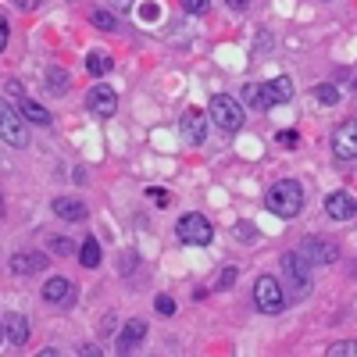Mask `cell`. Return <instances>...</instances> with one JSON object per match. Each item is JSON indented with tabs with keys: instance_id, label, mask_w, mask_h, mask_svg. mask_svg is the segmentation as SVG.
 <instances>
[{
	"instance_id": "cell-1",
	"label": "cell",
	"mask_w": 357,
	"mask_h": 357,
	"mask_svg": "<svg viewBox=\"0 0 357 357\" xmlns=\"http://www.w3.org/2000/svg\"><path fill=\"white\" fill-rule=\"evenodd\" d=\"M264 204H268V211L279 215V218H296L304 207V190L296 178H279V183L264 193Z\"/></svg>"
},
{
	"instance_id": "cell-2",
	"label": "cell",
	"mask_w": 357,
	"mask_h": 357,
	"mask_svg": "<svg viewBox=\"0 0 357 357\" xmlns=\"http://www.w3.org/2000/svg\"><path fill=\"white\" fill-rule=\"evenodd\" d=\"M175 236L183 243H190V247H207L211 243V236H215V229H211V222H207L204 215H183L175 222Z\"/></svg>"
},
{
	"instance_id": "cell-3",
	"label": "cell",
	"mask_w": 357,
	"mask_h": 357,
	"mask_svg": "<svg viewBox=\"0 0 357 357\" xmlns=\"http://www.w3.org/2000/svg\"><path fill=\"white\" fill-rule=\"evenodd\" d=\"M211 118L218 122V129H225V132H240L243 129V107H240V100H232L229 93L211 97Z\"/></svg>"
},
{
	"instance_id": "cell-4",
	"label": "cell",
	"mask_w": 357,
	"mask_h": 357,
	"mask_svg": "<svg viewBox=\"0 0 357 357\" xmlns=\"http://www.w3.org/2000/svg\"><path fill=\"white\" fill-rule=\"evenodd\" d=\"M254 304H257L264 314H279V311L286 307V293H282V286H279L275 275H261V279H257V286H254Z\"/></svg>"
},
{
	"instance_id": "cell-5",
	"label": "cell",
	"mask_w": 357,
	"mask_h": 357,
	"mask_svg": "<svg viewBox=\"0 0 357 357\" xmlns=\"http://www.w3.org/2000/svg\"><path fill=\"white\" fill-rule=\"evenodd\" d=\"M307 257L304 254H286L282 257V272H286V279H289V286L296 289V296H304L307 289H311V279H307Z\"/></svg>"
},
{
	"instance_id": "cell-6",
	"label": "cell",
	"mask_w": 357,
	"mask_h": 357,
	"mask_svg": "<svg viewBox=\"0 0 357 357\" xmlns=\"http://www.w3.org/2000/svg\"><path fill=\"white\" fill-rule=\"evenodd\" d=\"M0 136H4L8 146H25V143H29V132H25L22 118H18V111H15L11 104L0 107Z\"/></svg>"
},
{
	"instance_id": "cell-7",
	"label": "cell",
	"mask_w": 357,
	"mask_h": 357,
	"mask_svg": "<svg viewBox=\"0 0 357 357\" xmlns=\"http://www.w3.org/2000/svg\"><path fill=\"white\" fill-rule=\"evenodd\" d=\"M333 154L340 161H354L357 158V118H347V122L336 129L333 136Z\"/></svg>"
},
{
	"instance_id": "cell-8",
	"label": "cell",
	"mask_w": 357,
	"mask_h": 357,
	"mask_svg": "<svg viewBox=\"0 0 357 357\" xmlns=\"http://www.w3.org/2000/svg\"><path fill=\"white\" fill-rule=\"evenodd\" d=\"M43 301H47V304H57V307H68V304L75 301V286H72V279H65V275H50V279L43 282Z\"/></svg>"
},
{
	"instance_id": "cell-9",
	"label": "cell",
	"mask_w": 357,
	"mask_h": 357,
	"mask_svg": "<svg viewBox=\"0 0 357 357\" xmlns=\"http://www.w3.org/2000/svg\"><path fill=\"white\" fill-rule=\"evenodd\" d=\"M178 132H183V139L190 146H200L204 136H207V122H204V111L200 107H190L183 118H178Z\"/></svg>"
},
{
	"instance_id": "cell-10",
	"label": "cell",
	"mask_w": 357,
	"mask_h": 357,
	"mask_svg": "<svg viewBox=\"0 0 357 357\" xmlns=\"http://www.w3.org/2000/svg\"><path fill=\"white\" fill-rule=\"evenodd\" d=\"M301 254L314 264H333L336 261V247L329 240H321V236H307V240L301 243Z\"/></svg>"
},
{
	"instance_id": "cell-11",
	"label": "cell",
	"mask_w": 357,
	"mask_h": 357,
	"mask_svg": "<svg viewBox=\"0 0 357 357\" xmlns=\"http://www.w3.org/2000/svg\"><path fill=\"white\" fill-rule=\"evenodd\" d=\"M89 107H93V114H100V118H111L118 111V93L100 82V86L89 89Z\"/></svg>"
},
{
	"instance_id": "cell-12",
	"label": "cell",
	"mask_w": 357,
	"mask_h": 357,
	"mask_svg": "<svg viewBox=\"0 0 357 357\" xmlns=\"http://www.w3.org/2000/svg\"><path fill=\"white\" fill-rule=\"evenodd\" d=\"M43 268H47V254L43 250H22V254L11 257V272L15 275H36V272H43Z\"/></svg>"
},
{
	"instance_id": "cell-13",
	"label": "cell",
	"mask_w": 357,
	"mask_h": 357,
	"mask_svg": "<svg viewBox=\"0 0 357 357\" xmlns=\"http://www.w3.org/2000/svg\"><path fill=\"white\" fill-rule=\"evenodd\" d=\"M354 211H357V204L347 193H329L325 197V215H329L333 222H350Z\"/></svg>"
},
{
	"instance_id": "cell-14",
	"label": "cell",
	"mask_w": 357,
	"mask_h": 357,
	"mask_svg": "<svg viewBox=\"0 0 357 357\" xmlns=\"http://www.w3.org/2000/svg\"><path fill=\"white\" fill-rule=\"evenodd\" d=\"M4 340L15 343V347H22V343L29 340V321H25L22 314H15V311L4 314Z\"/></svg>"
},
{
	"instance_id": "cell-15",
	"label": "cell",
	"mask_w": 357,
	"mask_h": 357,
	"mask_svg": "<svg viewBox=\"0 0 357 357\" xmlns=\"http://www.w3.org/2000/svg\"><path fill=\"white\" fill-rule=\"evenodd\" d=\"M146 336V321H126L122 336H118V354H132V347H139Z\"/></svg>"
},
{
	"instance_id": "cell-16",
	"label": "cell",
	"mask_w": 357,
	"mask_h": 357,
	"mask_svg": "<svg viewBox=\"0 0 357 357\" xmlns=\"http://www.w3.org/2000/svg\"><path fill=\"white\" fill-rule=\"evenodd\" d=\"M54 215L65 218V222H79V218H86V204L72 200V197H57L54 200Z\"/></svg>"
},
{
	"instance_id": "cell-17",
	"label": "cell",
	"mask_w": 357,
	"mask_h": 357,
	"mask_svg": "<svg viewBox=\"0 0 357 357\" xmlns=\"http://www.w3.org/2000/svg\"><path fill=\"white\" fill-rule=\"evenodd\" d=\"M243 104H250L254 111H268V107H275V104H272V97H268V89H264V86H257V82H247V86H243Z\"/></svg>"
},
{
	"instance_id": "cell-18",
	"label": "cell",
	"mask_w": 357,
	"mask_h": 357,
	"mask_svg": "<svg viewBox=\"0 0 357 357\" xmlns=\"http://www.w3.org/2000/svg\"><path fill=\"white\" fill-rule=\"evenodd\" d=\"M18 114L29 118V122H36V126H50V111L43 104H36V100H29V97L18 100Z\"/></svg>"
},
{
	"instance_id": "cell-19",
	"label": "cell",
	"mask_w": 357,
	"mask_h": 357,
	"mask_svg": "<svg viewBox=\"0 0 357 357\" xmlns=\"http://www.w3.org/2000/svg\"><path fill=\"white\" fill-rule=\"evenodd\" d=\"M264 89H268V97H272V104H286V100L293 97V82H289L286 75L272 79V82H268Z\"/></svg>"
},
{
	"instance_id": "cell-20",
	"label": "cell",
	"mask_w": 357,
	"mask_h": 357,
	"mask_svg": "<svg viewBox=\"0 0 357 357\" xmlns=\"http://www.w3.org/2000/svg\"><path fill=\"white\" fill-rule=\"evenodd\" d=\"M79 261H82L86 268H97V264H100V243L93 240V236H86V240H82V247H79Z\"/></svg>"
},
{
	"instance_id": "cell-21",
	"label": "cell",
	"mask_w": 357,
	"mask_h": 357,
	"mask_svg": "<svg viewBox=\"0 0 357 357\" xmlns=\"http://www.w3.org/2000/svg\"><path fill=\"white\" fill-rule=\"evenodd\" d=\"M47 89H50L54 97H65L68 93V72L65 68H50L47 72Z\"/></svg>"
},
{
	"instance_id": "cell-22",
	"label": "cell",
	"mask_w": 357,
	"mask_h": 357,
	"mask_svg": "<svg viewBox=\"0 0 357 357\" xmlns=\"http://www.w3.org/2000/svg\"><path fill=\"white\" fill-rule=\"evenodd\" d=\"M86 68H89V75H107L111 72V57L100 54V50H93V54L86 57Z\"/></svg>"
},
{
	"instance_id": "cell-23",
	"label": "cell",
	"mask_w": 357,
	"mask_h": 357,
	"mask_svg": "<svg viewBox=\"0 0 357 357\" xmlns=\"http://www.w3.org/2000/svg\"><path fill=\"white\" fill-rule=\"evenodd\" d=\"M314 97H318L321 104H340V86L321 82V86H314Z\"/></svg>"
},
{
	"instance_id": "cell-24",
	"label": "cell",
	"mask_w": 357,
	"mask_h": 357,
	"mask_svg": "<svg viewBox=\"0 0 357 357\" xmlns=\"http://www.w3.org/2000/svg\"><path fill=\"white\" fill-rule=\"evenodd\" d=\"M93 25H97V29H104V33H114V29H118L114 15H107V11H93Z\"/></svg>"
},
{
	"instance_id": "cell-25",
	"label": "cell",
	"mask_w": 357,
	"mask_h": 357,
	"mask_svg": "<svg viewBox=\"0 0 357 357\" xmlns=\"http://www.w3.org/2000/svg\"><path fill=\"white\" fill-rule=\"evenodd\" d=\"M50 250H54L57 257H68V254H75V243H72V240H61V236H57V240H50Z\"/></svg>"
},
{
	"instance_id": "cell-26",
	"label": "cell",
	"mask_w": 357,
	"mask_h": 357,
	"mask_svg": "<svg viewBox=\"0 0 357 357\" xmlns=\"http://www.w3.org/2000/svg\"><path fill=\"white\" fill-rule=\"evenodd\" d=\"M154 311H158V314H165V318H172V314H175V301L161 293L158 301H154Z\"/></svg>"
},
{
	"instance_id": "cell-27",
	"label": "cell",
	"mask_w": 357,
	"mask_h": 357,
	"mask_svg": "<svg viewBox=\"0 0 357 357\" xmlns=\"http://www.w3.org/2000/svg\"><path fill=\"white\" fill-rule=\"evenodd\" d=\"M146 197H151L158 207H168V204H172V193H168V190H161V186H151V190H146Z\"/></svg>"
},
{
	"instance_id": "cell-28",
	"label": "cell",
	"mask_w": 357,
	"mask_h": 357,
	"mask_svg": "<svg viewBox=\"0 0 357 357\" xmlns=\"http://www.w3.org/2000/svg\"><path fill=\"white\" fill-rule=\"evenodd\" d=\"M350 354H357V343H333L329 347V357H350Z\"/></svg>"
},
{
	"instance_id": "cell-29",
	"label": "cell",
	"mask_w": 357,
	"mask_h": 357,
	"mask_svg": "<svg viewBox=\"0 0 357 357\" xmlns=\"http://www.w3.org/2000/svg\"><path fill=\"white\" fill-rule=\"evenodd\" d=\"M236 282V268H225V272L218 275V282H215V289H229Z\"/></svg>"
},
{
	"instance_id": "cell-30",
	"label": "cell",
	"mask_w": 357,
	"mask_h": 357,
	"mask_svg": "<svg viewBox=\"0 0 357 357\" xmlns=\"http://www.w3.org/2000/svg\"><path fill=\"white\" fill-rule=\"evenodd\" d=\"M183 8H186L190 15H204V11H207V0H183Z\"/></svg>"
},
{
	"instance_id": "cell-31",
	"label": "cell",
	"mask_w": 357,
	"mask_h": 357,
	"mask_svg": "<svg viewBox=\"0 0 357 357\" xmlns=\"http://www.w3.org/2000/svg\"><path fill=\"white\" fill-rule=\"evenodd\" d=\"M279 139H282V146H296V132H293V129L279 132Z\"/></svg>"
},
{
	"instance_id": "cell-32",
	"label": "cell",
	"mask_w": 357,
	"mask_h": 357,
	"mask_svg": "<svg viewBox=\"0 0 357 357\" xmlns=\"http://www.w3.org/2000/svg\"><path fill=\"white\" fill-rule=\"evenodd\" d=\"M15 4H18L22 11H36V8H40V0H15Z\"/></svg>"
},
{
	"instance_id": "cell-33",
	"label": "cell",
	"mask_w": 357,
	"mask_h": 357,
	"mask_svg": "<svg viewBox=\"0 0 357 357\" xmlns=\"http://www.w3.org/2000/svg\"><path fill=\"white\" fill-rule=\"evenodd\" d=\"M225 4H229V8H236V11H243V8L250 4V0H225Z\"/></svg>"
},
{
	"instance_id": "cell-34",
	"label": "cell",
	"mask_w": 357,
	"mask_h": 357,
	"mask_svg": "<svg viewBox=\"0 0 357 357\" xmlns=\"http://www.w3.org/2000/svg\"><path fill=\"white\" fill-rule=\"evenodd\" d=\"M114 4H118V8H129V0H114Z\"/></svg>"
},
{
	"instance_id": "cell-35",
	"label": "cell",
	"mask_w": 357,
	"mask_h": 357,
	"mask_svg": "<svg viewBox=\"0 0 357 357\" xmlns=\"http://www.w3.org/2000/svg\"><path fill=\"white\" fill-rule=\"evenodd\" d=\"M354 89H357V79H354Z\"/></svg>"
}]
</instances>
